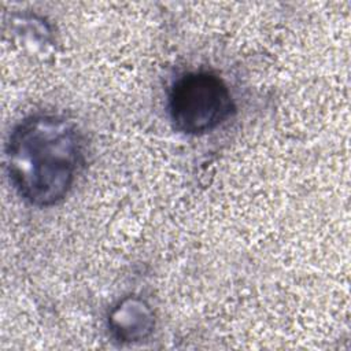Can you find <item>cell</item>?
<instances>
[{
	"label": "cell",
	"instance_id": "obj_2",
	"mask_svg": "<svg viewBox=\"0 0 351 351\" xmlns=\"http://www.w3.org/2000/svg\"><path fill=\"white\" fill-rule=\"evenodd\" d=\"M234 108L228 85L211 71H188L169 90L170 122L184 134L199 136L217 129L230 118Z\"/></svg>",
	"mask_w": 351,
	"mask_h": 351
},
{
	"label": "cell",
	"instance_id": "obj_1",
	"mask_svg": "<svg viewBox=\"0 0 351 351\" xmlns=\"http://www.w3.org/2000/svg\"><path fill=\"white\" fill-rule=\"evenodd\" d=\"M84 163L77 126L62 115L34 114L11 130L5 167L15 192L29 204L51 207L71 191Z\"/></svg>",
	"mask_w": 351,
	"mask_h": 351
},
{
	"label": "cell",
	"instance_id": "obj_3",
	"mask_svg": "<svg viewBox=\"0 0 351 351\" xmlns=\"http://www.w3.org/2000/svg\"><path fill=\"white\" fill-rule=\"evenodd\" d=\"M155 326L151 307L140 298L128 296L119 300L108 315V328L119 341H140L147 339Z\"/></svg>",
	"mask_w": 351,
	"mask_h": 351
}]
</instances>
